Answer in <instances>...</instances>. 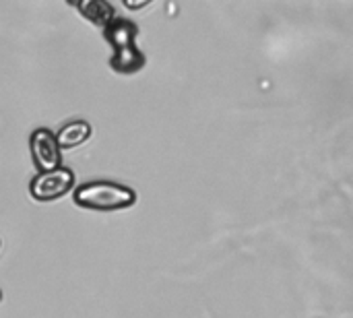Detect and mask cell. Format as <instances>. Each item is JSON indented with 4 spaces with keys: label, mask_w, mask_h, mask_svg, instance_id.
Listing matches in <instances>:
<instances>
[{
    "label": "cell",
    "mask_w": 353,
    "mask_h": 318,
    "mask_svg": "<svg viewBox=\"0 0 353 318\" xmlns=\"http://www.w3.org/2000/svg\"><path fill=\"white\" fill-rule=\"evenodd\" d=\"M29 149L39 172H52L60 168V149L56 143V135L50 128H35L29 137Z\"/></svg>",
    "instance_id": "obj_4"
},
{
    "label": "cell",
    "mask_w": 353,
    "mask_h": 318,
    "mask_svg": "<svg viewBox=\"0 0 353 318\" xmlns=\"http://www.w3.org/2000/svg\"><path fill=\"white\" fill-rule=\"evenodd\" d=\"M89 137H91V124L85 120H72L58 130L56 143H58L60 151L62 149H74V147L83 145Z\"/></svg>",
    "instance_id": "obj_5"
},
{
    "label": "cell",
    "mask_w": 353,
    "mask_h": 318,
    "mask_svg": "<svg viewBox=\"0 0 353 318\" xmlns=\"http://www.w3.org/2000/svg\"><path fill=\"white\" fill-rule=\"evenodd\" d=\"M0 300H2V292H0Z\"/></svg>",
    "instance_id": "obj_7"
},
{
    "label": "cell",
    "mask_w": 353,
    "mask_h": 318,
    "mask_svg": "<svg viewBox=\"0 0 353 318\" xmlns=\"http://www.w3.org/2000/svg\"><path fill=\"white\" fill-rule=\"evenodd\" d=\"M77 8L83 12V17L85 19H89V21H93L95 25H99V27H108L116 17H114V8L108 4V2H103V0H89V2H79L77 4Z\"/></svg>",
    "instance_id": "obj_6"
},
{
    "label": "cell",
    "mask_w": 353,
    "mask_h": 318,
    "mask_svg": "<svg viewBox=\"0 0 353 318\" xmlns=\"http://www.w3.org/2000/svg\"><path fill=\"white\" fill-rule=\"evenodd\" d=\"M74 203L89 211H122L137 203V192L110 180H97L81 184L74 190Z\"/></svg>",
    "instance_id": "obj_1"
},
{
    "label": "cell",
    "mask_w": 353,
    "mask_h": 318,
    "mask_svg": "<svg viewBox=\"0 0 353 318\" xmlns=\"http://www.w3.org/2000/svg\"><path fill=\"white\" fill-rule=\"evenodd\" d=\"M137 35H139L137 25L124 19H114L103 29V37L114 48V56H112L114 70L122 74H130L145 66V56L137 46Z\"/></svg>",
    "instance_id": "obj_2"
},
{
    "label": "cell",
    "mask_w": 353,
    "mask_h": 318,
    "mask_svg": "<svg viewBox=\"0 0 353 318\" xmlns=\"http://www.w3.org/2000/svg\"><path fill=\"white\" fill-rule=\"evenodd\" d=\"M74 184V174L68 168H58L52 172H39L31 182H29V195L35 201L50 203L56 199H62L72 190Z\"/></svg>",
    "instance_id": "obj_3"
}]
</instances>
